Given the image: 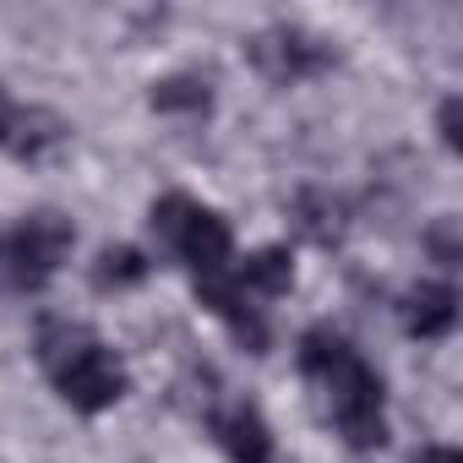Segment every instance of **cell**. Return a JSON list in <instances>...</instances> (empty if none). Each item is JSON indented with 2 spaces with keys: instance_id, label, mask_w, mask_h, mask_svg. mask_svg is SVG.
Segmentation results:
<instances>
[{
  "instance_id": "obj_1",
  "label": "cell",
  "mask_w": 463,
  "mask_h": 463,
  "mask_svg": "<svg viewBox=\"0 0 463 463\" xmlns=\"http://www.w3.org/2000/svg\"><path fill=\"white\" fill-rule=\"evenodd\" d=\"M295 360H300V376L322 387L327 414H333L338 436L354 452H371V447L387 441V387H382V376L360 360V349L344 333H333V327L300 333Z\"/></svg>"
},
{
  "instance_id": "obj_2",
  "label": "cell",
  "mask_w": 463,
  "mask_h": 463,
  "mask_svg": "<svg viewBox=\"0 0 463 463\" xmlns=\"http://www.w3.org/2000/svg\"><path fill=\"white\" fill-rule=\"evenodd\" d=\"M33 354H39L50 387H55L77 414H104V409H115V403L126 398V387H131L120 354H115L99 333H88L82 322H66V317L39 322Z\"/></svg>"
},
{
  "instance_id": "obj_3",
  "label": "cell",
  "mask_w": 463,
  "mask_h": 463,
  "mask_svg": "<svg viewBox=\"0 0 463 463\" xmlns=\"http://www.w3.org/2000/svg\"><path fill=\"white\" fill-rule=\"evenodd\" d=\"M153 235L196 273V279H213V273H229V262H235V229L223 223V213L202 207L196 196L185 191H169L153 202Z\"/></svg>"
},
{
  "instance_id": "obj_4",
  "label": "cell",
  "mask_w": 463,
  "mask_h": 463,
  "mask_svg": "<svg viewBox=\"0 0 463 463\" xmlns=\"http://www.w3.org/2000/svg\"><path fill=\"white\" fill-rule=\"evenodd\" d=\"M246 61H251V71H257L262 82H273V88H295V82H311V77L333 71L338 55H333L327 39L295 28V23H279V28H262V33L246 44Z\"/></svg>"
},
{
  "instance_id": "obj_5",
  "label": "cell",
  "mask_w": 463,
  "mask_h": 463,
  "mask_svg": "<svg viewBox=\"0 0 463 463\" xmlns=\"http://www.w3.org/2000/svg\"><path fill=\"white\" fill-rule=\"evenodd\" d=\"M196 300L207 317H218L229 327V338L246 344L251 354H268V317L262 306L235 284V273H213V279H196Z\"/></svg>"
},
{
  "instance_id": "obj_6",
  "label": "cell",
  "mask_w": 463,
  "mask_h": 463,
  "mask_svg": "<svg viewBox=\"0 0 463 463\" xmlns=\"http://www.w3.org/2000/svg\"><path fill=\"white\" fill-rule=\"evenodd\" d=\"M66 142V120L39 109V104H12L6 93H0V147H6L12 158H44L50 147Z\"/></svg>"
},
{
  "instance_id": "obj_7",
  "label": "cell",
  "mask_w": 463,
  "mask_h": 463,
  "mask_svg": "<svg viewBox=\"0 0 463 463\" xmlns=\"http://www.w3.org/2000/svg\"><path fill=\"white\" fill-rule=\"evenodd\" d=\"M458 327V289L447 279H425L403 295V333L420 344H436Z\"/></svg>"
},
{
  "instance_id": "obj_8",
  "label": "cell",
  "mask_w": 463,
  "mask_h": 463,
  "mask_svg": "<svg viewBox=\"0 0 463 463\" xmlns=\"http://www.w3.org/2000/svg\"><path fill=\"white\" fill-rule=\"evenodd\" d=\"M213 436L223 441V452L235 458V463H273L279 441H273V425L251 409V403H235L229 414L213 420Z\"/></svg>"
},
{
  "instance_id": "obj_9",
  "label": "cell",
  "mask_w": 463,
  "mask_h": 463,
  "mask_svg": "<svg viewBox=\"0 0 463 463\" xmlns=\"http://www.w3.org/2000/svg\"><path fill=\"white\" fill-rule=\"evenodd\" d=\"M229 273H235V284L251 300H284L295 289V257H289V246H262V251H251L241 268H229Z\"/></svg>"
},
{
  "instance_id": "obj_10",
  "label": "cell",
  "mask_w": 463,
  "mask_h": 463,
  "mask_svg": "<svg viewBox=\"0 0 463 463\" xmlns=\"http://www.w3.org/2000/svg\"><path fill=\"white\" fill-rule=\"evenodd\" d=\"M147 104H153L158 115H185V120H202V115H213V88H207L202 77H164V82H153Z\"/></svg>"
},
{
  "instance_id": "obj_11",
  "label": "cell",
  "mask_w": 463,
  "mask_h": 463,
  "mask_svg": "<svg viewBox=\"0 0 463 463\" xmlns=\"http://www.w3.org/2000/svg\"><path fill=\"white\" fill-rule=\"evenodd\" d=\"M153 273V262L137 251V246H104L99 262H93V284L99 289H131Z\"/></svg>"
},
{
  "instance_id": "obj_12",
  "label": "cell",
  "mask_w": 463,
  "mask_h": 463,
  "mask_svg": "<svg viewBox=\"0 0 463 463\" xmlns=\"http://www.w3.org/2000/svg\"><path fill=\"white\" fill-rule=\"evenodd\" d=\"M425 246L436 251V262H441V268H452V262H458V223H452V218H441L430 235H425Z\"/></svg>"
},
{
  "instance_id": "obj_13",
  "label": "cell",
  "mask_w": 463,
  "mask_h": 463,
  "mask_svg": "<svg viewBox=\"0 0 463 463\" xmlns=\"http://www.w3.org/2000/svg\"><path fill=\"white\" fill-rule=\"evenodd\" d=\"M436 126H441V142H447V147H458V99H447V104H441Z\"/></svg>"
},
{
  "instance_id": "obj_14",
  "label": "cell",
  "mask_w": 463,
  "mask_h": 463,
  "mask_svg": "<svg viewBox=\"0 0 463 463\" xmlns=\"http://www.w3.org/2000/svg\"><path fill=\"white\" fill-rule=\"evenodd\" d=\"M414 463H463V452H458V447H447V441H436V447H425Z\"/></svg>"
}]
</instances>
